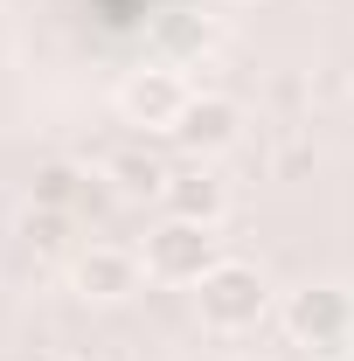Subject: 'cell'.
<instances>
[{"label":"cell","mask_w":354,"mask_h":361,"mask_svg":"<svg viewBox=\"0 0 354 361\" xmlns=\"http://www.w3.org/2000/svg\"><path fill=\"white\" fill-rule=\"evenodd\" d=\"M160 202H167V216H181V223H222V180L209 174V160H195V167H174L167 174V188H160Z\"/></svg>","instance_id":"52a82bcc"},{"label":"cell","mask_w":354,"mask_h":361,"mask_svg":"<svg viewBox=\"0 0 354 361\" xmlns=\"http://www.w3.org/2000/svg\"><path fill=\"white\" fill-rule=\"evenodd\" d=\"M167 174H174V167H160V160H153V153H139V146L111 160V180H118L126 195H160V188H167Z\"/></svg>","instance_id":"ba28073f"},{"label":"cell","mask_w":354,"mask_h":361,"mask_svg":"<svg viewBox=\"0 0 354 361\" xmlns=\"http://www.w3.org/2000/svg\"><path fill=\"white\" fill-rule=\"evenodd\" d=\"M195 313L209 334H243V326H257L271 313V285L257 264H236V257H222L202 285H195Z\"/></svg>","instance_id":"6da1fadb"},{"label":"cell","mask_w":354,"mask_h":361,"mask_svg":"<svg viewBox=\"0 0 354 361\" xmlns=\"http://www.w3.org/2000/svg\"><path fill=\"white\" fill-rule=\"evenodd\" d=\"M236 126H243V111L209 90V97H188V111L174 118V139L195 153V160H209V153H222V146L236 139Z\"/></svg>","instance_id":"8992f818"},{"label":"cell","mask_w":354,"mask_h":361,"mask_svg":"<svg viewBox=\"0 0 354 361\" xmlns=\"http://www.w3.org/2000/svg\"><path fill=\"white\" fill-rule=\"evenodd\" d=\"M285 334L299 341V348H312V355L341 361L354 355V299L341 292V285H306V292H292L285 299Z\"/></svg>","instance_id":"3957f363"},{"label":"cell","mask_w":354,"mask_h":361,"mask_svg":"<svg viewBox=\"0 0 354 361\" xmlns=\"http://www.w3.org/2000/svg\"><path fill=\"white\" fill-rule=\"evenodd\" d=\"M341 361H354V355H341Z\"/></svg>","instance_id":"30bf717a"},{"label":"cell","mask_w":354,"mask_h":361,"mask_svg":"<svg viewBox=\"0 0 354 361\" xmlns=\"http://www.w3.org/2000/svg\"><path fill=\"white\" fill-rule=\"evenodd\" d=\"M70 202H77V174H70V167H49V174L35 180V209H56V216H63Z\"/></svg>","instance_id":"9c48e42d"},{"label":"cell","mask_w":354,"mask_h":361,"mask_svg":"<svg viewBox=\"0 0 354 361\" xmlns=\"http://www.w3.org/2000/svg\"><path fill=\"white\" fill-rule=\"evenodd\" d=\"M139 278H146V264H139V250H126V243H90V250H77V264H70V285L84 299H104V306L133 299Z\"/></svg>","instance_id":"277c9868"},{"label":"cell","mask_w":354,"mask_h":361,"mask_svg":"<svg viewBox=\"0 0 354 361\" xmlns=\"http://www.w3.org/2000/svg\"><path fill=\"white\" fill-rule=\"evenodd\" d=\"M188 97H195V90L181 84L174 70H139L133 84L118 90V111H126V126H139V133H174V118L188 111Z\"/></svg>","instance_id":"5b68a950"},{"label":"cell","mask_w":354,"mask_h":361,"mask_svg":"<svg viewBox=\"0 0 354 361\" xmlns=\"http://www.w3.org/2000/svg\"><path fill=\"white\" fill-rule=\"evenodd\" d=\"M139 264H146V278H160V285H202V278L222 264V243H216L209 223L167 216V223L139 243Z\"/></svg>","instance_id":"7a4b0ae2"}]
</instances>
